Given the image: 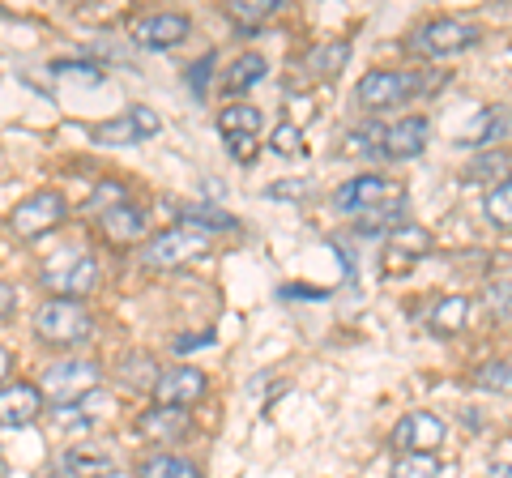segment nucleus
Returning <instances> with one entry per match:
<instances>
[{
	"mask_svg": "<svg viewBox=\"0 0 512 478\" xmlns=\"http://www.w3.org/2000/svg\"><path fill=\"white\" fill-rule=\"evenodd\" d=\"M43 291L52 299H77V295H90L99 286V261L90 257L86 248H60L52 261L43 265Z\"/></svg>",
	"mask_w": 512,
	"mask_h": 478,
	"instance_id": "obj_1",
	"label": "nucleus"
},
{
	"mask_svg": "<svg viewBox=\"0 0 512 478\" xmlns=\"http://www.w3.org/2000/svg\"><path fill=\"white\" fill-rule=\"evenodd\" d=\"M210 231L192 227V222H175V227L158 231L146 248H141V261L154 265V269H175V265H188L210 252Z\"/></svg>",
	"mask_w": 512,
	"mask_h": 478,
	"instance_id": "obj_2",
	"label": "nucleus"
},
{
	"mask_svg": "<svg viewBox=\"0 0 512 478\" xmlns=\"http://www.w3.org/2000/svg\"><path fill=\"white\" fill-rule=\"evenodd\" d=\"M90 329L94 321L86 304H77V299H43L35 312V333L47 346H77L90 338Z\"/></svg>",
	"mask_w": 512,
	"mask_h": 478,
	"instance_id": "obj_3",
	"label": "nucleus"
},
{
	"mask_svg": "<svg viewBox=\"0 0 512 478\" xmlns=\"http://www.w3.org/2000/svg\"><path fill=\"white\" fill-rule=\"evenodd\" d=\"M419 90H427V77H419V73L376 69V73H367L363 82L355 86V103L367 107V111H380V107H397V103L414 99Z\"/></svg>",
	"mask_w": 512,
	"mask_h": 478,
	"instance_id": "obj_4",
	"label": "nucleus"
},
{
	"mask_svg": "<svg viewBox=\"0 0 512 478\" xmlns=\"http://www.w3.org/2000/svg\"><path fill=\"white\" fill-rule=\"evenodd\" d=\"M99 389V363L86 359H60L43 372V393L52 397V406H73L86 393Z\"/></svg>",
	"mask_w": 512,
	"mask_h": 478,
	"instance_id": "obj_5",
	"label": "nucleus"
},
{
	"mask_svg": "<svg viewBox=\"0 0 512 478\" xmlns=\"http://www.w3.org/2000/svg\"><path fill=\"white\" fill-rule=\"evenodd\" d=\"M333 205H338L342 214L363 218L372 210H384V205H402V184L384 180V175H359V180H350L333 193Z\"/></svg>",
	"mask_w": 512,
	"mask_h": 478,
	"instance_id": "obj_6",
	"label": "nucleus"
},
{
	"mask_svg": "<svg viewBox=\"0 0 512 478\" xmlns=\"http://www.w3.org/2000/svg\"><path fill=\"white\" fill-rule=\"evenodd\" d=\"M64 218V197L52 193V188H43V193H30L26 201L13 205L9 214V231L18 239H39L56 227V222Z\"/></svg>",
	"mask_w": 512,
	"mask_h": 478,
	"instance_id": "obj_7",
	"label": "nucleus"
},
{
	"mask_svg": "<svg viewBox=\"0 0 512 478\" xmlns=\"http://www.w3.org/2000/svg\"><path fill=\"white\" fill-rule=\"evenodd\" d=\"M158 129H163V120H158V111L137 103V107H128L124 116H116V120L94 124L90 137L99 141V146H137V141H150Z\"/></svg>",
	"mask_w": 512,
	"mask_h": 478,
	"instance_id": "obj_8",
	"label": "nucleus"
},
{
	"mask_svg": "<svg viewBox=\"0 0 512 478\" xmlns=\"http://www.w3.org/2000/svg\"><path fill=\"white\" fill-rule=\"evenodd\" d=\"M478 30L474 22H461V18H436V22H427V26H419L414 30V52H423V56H453V52H461V47H470V43H478Z\"/></svg>",
	"mask_w": 512,
	"mask_h": 478,
	"instance_id": "obj_9",
	"label": "nucleus"
},
{
	"mask_svg": "<svg viewBox=\"0 0 512 478\" xmlns=\"http://www.w3.org/2000/svg\"><path fill=\"white\" fill-rule=\"evenodd\" d=\"M205 397V372L201 368H171L158 376L154 385V402L158 406H171V410H188L192 402Z\"/></svg>",
	"mask_w": 512,
	"mask_h": 478,
	"instance_id": "obj_10",
	"label": "nucleus"
},
{
	"mask_svg": "<svg viewBox=\"0 0 512 478\" xmlns=\"http://www.w3.org/2000/svg\"><path fill=\"white\" fill-rule=\"evenodd\" d=\"M393 444L402 453H431L444 444V423L436 414L427 410H414V414H402V423L393 427Z\"/></svg>",
	"mask_w": 512,
	"mask_h": 478,
	"instance_id": "obj_11",
	"label": "nucleus"
},
{
	"mask_svg": "<svg viewBox=\"0 0 512 478\" xmlns=\"http://www.w3.org/2000/svg\"><path fill=\"white\" fill-rule=\"evenodd\" d=\"M56 470L64 478H111L116 474V457L103 444H77V449H64L56 457Z\"/></svg>",
	"mask_w": 512,
	"mask_h": 478,
	"instance_id": "obj_12",
	"label": "nucleus"
},
{
	"mask_svg": "<svg viewBox=\"0 0 512 478\" xmlns=\"http://www.w3.org/2000/svg\"><path fill=\"white\" fill-rule=\"evenodd\" d=\"M427 137H431V124L423 116H406L397 120L393 129H384V141H380V154L402 163V158H419L427 150Z\"/></svg>",
	"mask_w": 512,
	"mask_h": 478,
	"instance_id": "obj_13",
	"label": "nucleus"
},
{
	"mask_svg": "<svg viewBox=\"0 0 512 478\" xmlns=\"http://www.w3.org/2000/svg\"><path fill=\"white\" fill-rule=\"evenodd\" d=\"M188 18L184 13H150V18H141L137 30H133V39L141 47H154V52H167V47L175 43H184L188 39Z\"/></svg>",
	"mask_w": 512,
	"mask_h": 478,
	"instance_id": "obj_14",
	"label": "nucleus"
},
{
	"mask_svg": "<svg viewBox=\"0 0 512 478\" xmlns=\"http://www.w3.org/2000/svg\"><path fill=\"white\" fill-rule=\"evenodd\" d=\"M43 414V393L35 385H5L0 389V427H30Z\"/></svg>",
	"mask_w": 512,
	"mask_h": 478,
	"instance_id": "obj_15",
	"label": "nucleus"
},
{
	"mask_svg": "<svg viewBox=\"0 0 512 478\" xmlns=\"http://www.w3.org/2000/svg\"><path fill=\"white\" fill-rule=\"evenodd\" d=\"M137 427H141V436H154V440H180V436H188V414L158 406L150 414H141Z\"/></svg>",
	"mask_w": 512,
	"mask_h": 478,
	"instance_id": "obj_16",
	"label": "nucleus"
},
{
	"mask_svg": "<svg viewBox=\"0 0 512 478\" xmlns=\"http://www.w3.org/2000/svg\"><path fill=\"white\" fill-rule=\"evenodd\" d=\"M346 60H350V43L346 39H325V43L312 47L303 65H308L312 77H338L346 69Z\"/></svg>",
	"mask_w": 512,
	"mask_h": 478,
	"instance_id": "obj_17",
	"label": "nucleus"
},
{
	"mask_svg": "<svg viewBox=\"0 0 512 478\" xmlns=\"http://www.w3.org/2000/svg\"><path fill=\"white\" fill-rule=\"evenodd\" d=\"M265 73H269L265 56L261 52H244L227 73H222V90H227V94H244V90H252L256 82H261Z\"/></svg>",
	"mask_w": 512,
	"mask_h": 478,
	"instance_id": "obj_18",
	"label": "nucleus"
},
{
	"mask_svg": "<svg viewBox=\"0 0 512 478\" xmlns=\"http://www.w3.org/2000/svg\"><path fill=\"white\" fill-rule=\"evenodd\" d=\"M427 248H431V235L423 227H397L389 231V265L397 261H414V257H427Z\"/></svg>",
	"mask_w": 512,
	"mask_h": 478,
	"instance_id": "obj_19",
	"label": "nucleus"
},
{
	"mask_svg": "<svg viewBox=\"0 0 512 478\" xmlns=\"http://www.w3.org/2000/svg\"><path fill=\"white\" fill-rule=\"evenodd\" d=\"M103 231L111 239H137L141 231H146V210H137V205H111V210L103 214Z\"/></svg>",
	"mask_w": 512,
	"mask_h": 478,
	"instance_id": "obj_20",
	"label": "nucleus"
},
{
	"mask_svg": "<svg viewBox=\"0 0 512 478\" xmlns=\"http://www.w3.org/2000/svg\"><path fill=\"white\" fill-rule=\"evenodd\" d=\"M261 124H265L261 107H248V103L227 107V111H222V116H218V129H222V137H256V133H261Z\"/></svg>",
	"mask_w": 512,
	"mask_h": 478,
	"instance_id": "obj_21",
	"label": "nucleus"
},
{
	"mask_svg": "<svg viewBox=\"0 0 512 478\" xmlns=\"http://www.w3.org/2000/svg\"><path fill=\"white\" fill-rule=\"evenodd\" d=\"M137 478H201V470L192 466L188 457H175V453H158V457H146L137 466Z\"/></svg>",
	"mask_w": 512,
	"mask_h": 478,
	"instance_id": "obj_22",
	"label": "nucleus"
},
{
	"mask_svg": "<svg viewBox=\"0 0 512 478\" xmlns=\"http://www.w3.org/2000/svg\"><path fill=\"white\" fill-rule=\"evenodd\" d=\"M466 321H470V299H461V295H448L444 304L431 312V333H461L466 329Z\"/></svg>",
	"mask_w": 512,
	"mask_h": 478,
	"instance_id": "obj_23",
	"label": "nucleus"
},
{
	"mask_svg": "<svg viewBox=\"0 0 512 478\" xmlns=\"http://www.w3.org/2000/svg\"><path fill=\"white\" fill-rule=\"evenodd\" d=\"M278 9H282V0H231V5H227V18H231L235 26L252 30V26H261L269 13H278Z\"/></svg>",
	"mask_w": 512,
	"mask_h": 478,
	"instance_id": "obj_24",
	"label": "nucleus"
},
{
	"mask_svg": "<svg viewBox=\"0 0 512 478\" xmlns=\"http://www.w3.org/2000/svg\"><path fill=\"white\" fill-rule=\"evenodd\" d=\"M474 385L487 389V393H500V397H512V363L508 359H495V363H483L474 372Z\"/></svg>",
	"mask_w": 512,
	"mask_h": 478,
	"instance_id": "obj_25",
	"label": "nucleus"
},
{
	"mask_svg": "<svg viewBox=\"0 0 512 478\" xmlns=\"http://www.w3.org/2000/svg\"><path fill=\"white\" fill-rule=\"evenodd\" d=\"M436 474H440V466L431 453H402L389 470V478H436Z\"/></svg>",
	"mask_w": 512,
	"mask_h": 478,
	"instance_id": "obj_26",
	"label": "nucleus"
},
{
	"mask_svg": "<svg viewBox=\"0 0 512 478\" xmlns=\"http://www.w3.org/2000/svg\"><path fill=\"white\" fill-rule=\"evenodd\" d=\"M184 222H192V227H201V231H231L235 227V218L227 210H218V205H188L184 210Z\"/></svg>",
	"mask_w": 512,
	"mask_h": 478,
	"instance_id": "obj_27",
	"label": "nucleus"
},
{
	"mask_svg": "<svg viewBox=\"0 0 512 478\" xmlns=\"http://www.w3.org/2000/svg\"><path fill=\"white\" fill-rule=\"evenodd\" d=\"M508 133V116H500V111H483L474 124V133L461 141V146H491V141H500Z\"/></svg>",
	"mask_w": 512,
	"mask_h": 478,
	"instance_id": "obj_28",
	"label": "nucleus"
},
{
	"mask_svg": "<svg viewBox=\"0 0 512 478\" xmlns=\"http://www.w3.org/2000/svg\"><path fill=\"white\" fill-rule=\"evenodd\" d=\"M487 218L495 222V227L512 231V180H500L487 193Z\"/></svg>",
	"mask_w": 512,
	"mask_h": 478,
	"instance_id": "obj_29",
	"label": "nucleus"
},
{
	"mask_svg": "<svg viewBox=\"0 0 512 478\" xmlns=\"http://www.w3.org/2000/svg\"><path fill=\"white\" fill-rule=\"evenodd\" d=\"M508 167H512V158L508 154H483L478 163H470V171H466V180H495V175H508Z\"/></svg>",
	"mask_w": 512,
	"mask_h": 478,
	"instance_id": "obj_30",
	"label": "nucleus"
},
{
	"mask_svg": "<svg viewBox=\"0 0 512 478\" xmlns=\"http://www.w3.org/2000/svg\"><path fill=\"white\" fill-rule=\"evenodd\" d=\"M47 73H56V77H86V82H94V86L103 82V69L90 65V60H52Z\"/></svg>",
	"mask_w": 512,
	"mask_h": 478,
	"instance_id": "obj_31",
	"label": "nucleus"
},
{
	"mask_svg": "<svg viewBox=\"0 0 512 478\" xmlns=\"http://www.w3.org/2000/svg\"><path fill=\"white\" fill-rule=\"evenodd\" d=\"M269 146H274V154H299L303 146H299V129H295V124H278V129H274V141H269Z\"/></svg>",
	"mask_w": 512,
	"mask_h": 478,
	"instance_id": "obj_32",
	"label": "nucleus"
},
{
	"mask_svg": "<svg viewBox=\"0 0 512 478\" xmlns=\"http://www.w3.org/2000/svg\"><path fill=\"white\" fill-rule=\"evenodd\" d=\"M210 69H214V52L201 56L197 65L188 69V82H192V94H197V99H205V90H210Z\"/></svg>",
	"mask_w": 512,
	"mask_h": 478,
	"instance_id": "obj_33",
	"label": "nucleus"
},
{
	"mask_svg": "<svg viewBox=\"0 0 512 478\" xmlns=\"http://www.w3.org/2000/svg\"><path fill=\"white\" fill-rule=\"evenodd\" d=\"M227 150L235 163H252L256 158V137H227Z\"/></svg>",
	"mask_w": 512,
	"mask_h": 478,
	"instance_id": "obj_34",
	"label": "nucleus"
},
{
	"mask_svg": "<svg viewBox=\"0 0 512 478\" xmlns=\"http://www.w3.org/2000/svg\"><path fill=\"white\" fill-rule=\"evenodd\" d=\"M487 299H491V308L500 312V316H512V282L491 286V291H487Z\"/></svg>",
	"mask_w": 512,
	"mask_h": 478,
	"instance_id": "obj_35",
	"label": "nucleus"
},
{
	"mask_svg": "<svg viewBox=\"0 0 512 478\" xmlns=\"http://www.w3.org/2000/svg\"><path fill=\"white\" fill-rule=\"evenodd\" d=\"M13 308H18V291L9 282H0V321H9Z\"/></svg>",
	"mask_w": 512,
	"mask_h": 478,
	"instance_id": "obj_36",
	"label": "nucleus"
},
{
	"mask_svg": "<svg viewBox=\"0 0 512 478\" xmlns=\"http://www.w3.org/2000/svg\"><path fill=\"white\" fill-rule=\"evenodd\" d=\"M214 342V333H197V338H175V350L180 355H188V350H201V346H210Z\"/></svg>",
	"mask_w": 512,
	"mask_h": 478,
	"instance_id": "obj_37",
	"label": "nucleus"
},
{
	"mask_svg": "<svg viewBox=\"0 0 512 478\" xmlns=\"http://www.w3.org/2000/svg\"><path fill=\"white\" fill-rule=\"evenodd\" d=\"M303 193V184H274L269 188V197H299Z\"/></svg>",
	"mask_w": 512,
	"mask_h": 478,
	"instance_id": "obj_38",
	"label": "nucleus"
},
{
	"mask_svg": "<svg viewBox=\"0 0 512 478\" xmlns=\"http://www.w3.org/2000/svg\"><path fill=\"white\" fill-rule=\"evenodd\" d=\"M9 368H13V359H9V350H5V346H0V380H5V376H9Z\"/></svg>",
	"mask_w": 512,
	"mask_h": 478,
	"instance_id": "obj_39",
	"label": "nucleus"
},
{
	"mask_svg": "<svg viewBox=\"0 0 512 478\" xmlns=\"http://www.w3.org/2000/svg\"><path fill=\"white\" fill-rule=\"evenodd\" d=\"M487 478H512V466H495Z\"/></svg>",
	"mask_w": 512,
	"mask_h": 478,
	"instance_id": "obj_40",
	"label": "nucleus"
},
{
	"mask_svg": "<svg viewBox=\"0 0 512 478\" xmlns=\"http://www.w3.org/2000/svg\"><path fill=\"white\" fill-rule=\"evenodd\" d=\"M0 478H5V457H0Z\"/></svg>",
	"mask_w": 512,
	"mask_h": 478,
	"instance_id": "obj_41",
	"label": "nucleus"
}]
</instances>
